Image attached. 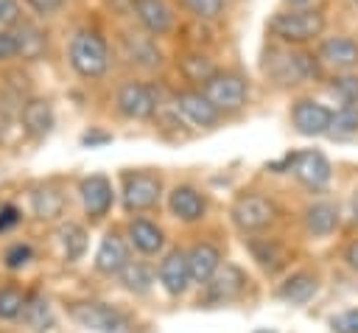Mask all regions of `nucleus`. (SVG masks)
I'll list each match as a JSON object with an SVG mask.
<instances>
[{
	"label": "nucleus",
	"mask_w": 358,
	"mask_h": 333,
	"mask_svg": "<svg viewBox=\"0 0 358 333\" xmlns=\"http://www.w3.org/2000/svg\"><path fill=\"white\" fill-rule=\"evenodd\" d=\"M316 0H282V8H313Z\"/></svg>",
	"instance_id": "obj_45"
},
{
	"label": "nucleus",
	"mask_w": 358,
	"mask_h": 333,
	"mask_svg": "<svg viewBox=\"0 0 358 333\" xmlns=\"http://www.w3.org/2000/svg\"><path fill=\"white\" fill-rule=\"evenodd\" d=\"M129 8L143 31L151 36H168L176 28V14L168 0H129Z\"/></svg>",
	"instance_id": "obj_13"
},
{
	"label": "nucleus",
	"mask_w": 358,
	"mask_h": 333,
	"mask_svg": "<svg viewBox=\"0 0 358 333\" xmlns=\"http://www.w3.org/2000/svg\"><path fill=\"white\" fill-rule=\"evenodd\" d=\"M31 8H34V14H39V17H53V14H59L70 0H25Z\"/></svg>",
	"instance_id": "obj_39"
},
{
	"label": "nucleus",
	"mask_w": 358,
	"mask_h": 333,
	"mask_svg": "<svg viewBox=\"0 0 358 333\" xmlns=\"http://www.w3.org/2000/svg\"><path fill=\"white\" fill-rule=\"evenodd\" d=\"M56 118H53V104L48 98H28L20 106V126L28 137L42 140L45 134H50Z\"/></svg>",
	"instance_id": "obj_18"
},
{
	"label": "nucleus",
	"mask_w": 358,
	"mask_h": 333,
	"mask_svg": "<svg viewBox=\"0 0 358 333\" xmlns=\"http://www.w3.org/2000/svg\"><path fill=\"white\" fill-rule=\"evenodd\" d=\"M344 263H347L352 271H358V238L347 243V249H344Z\"/></svg>",
	"instance_id": "obj_42"
},
{
	"label": "nucleus",
	"mask_w": 358,
	"mask_h": 333,
	"mask_svg": "<svg viewBox=\"0 0 358 333\" xmlns=\"http://www.w3.org/2000/svg\"><path fill=\"white\" fill-rule=\"evenodd\" d=\"M201 92L210 98V104L221 112V115H235L246 106L249 101V81L246 76H241L238 70H215L204 84Z\"/></svg>",
	"instance_id": "obj_4"
},
{
	"label": "nucleus",
	"mask_w": 358,
	"mask_h": 333,
	"mask_svg": "<svg viewBox=\"0 0 358 333\" xmlns=\"http://www.w3.org/2000/svg\"><path fill=\"white\" fill-rule=\"evenodd\" d=\"M291 165H294V154H285L280 162H268V171L282 173V171H291Z\"/></svg>",
	"instance_id": "obj_44"
},
{
	"label": "nucleus",
	"mask_w": 358,
	"mask_h": 333,
	"mask_svg": "<svg viewBox=\"0 0 358 333\" xmlns=\"http://www.w3.org/2000/svg\"><path fill=\"white\" fill-rule=\"evenodd\" d=\"M355 134H358V104H344V106L333 109L327 137L347 140V137H355Z\"/></svg>",
	"instance_id": "obj_30"
},
{
	"label": "nucleus",
	"mask_w": 358,
	"mask_h": 333,
	"mask_svg": "<svg viewBox=\"0 0 358 333\" xmlns=\"http://www.w3.org/2000/svg\"><path fill=\"white\" fill-rule=\"evenodd\" d=\"M350 3H355V6H358V0H350Z\"/></svg>",
	"instance_id": "obj_46"
},
{
	"label": "nucleus",
	"mask_w": 358,
	"mask_h": 333,
	"mask_svg": "<svg viewBox=\"0 0 358 333\" xmlns=\"http://www.w3.org/2000/svg\"><path fill=\"white\" fill-rule=\"evenodd\" d=\"M232 224L241 229V232H263L266 227L274 224L277 218V207L268 196L263 193H241L235 201H232Z\"/></svg>",
	"instance_id": "obj_6"
},
{
	"label": "nucleus",
	"mask_w": 358,
	"mask_h": 333,
	"mask_svg": "<svg viewBox=\"0 0 358 333\" xmlns=\"http://www.w3.org/2000/svg\"><path fill=\"white\" fill-rule=\"evenodd\" d=\"M168 207H171V213H173L179 221H185V224H196V221H201L204 213H207L204 196H201L196 187H190V185H176V187L168 193Z\"/></svg>",
	"instance_id": "obj_20"
},
{
	"label": "nucleus",
	"mask_w": 358,
	"mask_h": 333,
	"mask_svg": "<svg viewBox=\"0 0 358 333\" xmlns=\"http://www.w3.org/2000/svg\"><path fill=\"white\" fill-rule=\"evenodd\" d=\"M112 137L109 134H101V132H87L84 137H81V143L84 146H98V143H109Z\"/></svg>",
	"instance_id": "obj_43"
},
{
	"label": "nucleus",
	"mask_w": 358,
	"mask_h": 333,
	"mask_svg": "<svg viewBox=\"0 0 358 333\" xmlns=\"http://www.w3.org/2000/svg\"><path fill=\"white\" fill-rule=\"evenodd\" d=\"M162 182L151 171H126L123 173V207L129 213H145L157 207Z\"/></svg>",
	"instance_id": "obj_8"
},
{
	"label": "nucleus",
	"mask_w": 358,
	"mask_h": 333,
	"mask_svg": "<svg viewBox=\"0 0 358 333\" xmlns=\"http://www.w3.org/2000/svg\"><path fill=\"white\" fill-rule=\"evenodd\" d=\"M70 316L81 327L92 330V333H129V319L117 308H112L106 302H92V299L73 302L70 305Z\"/></svg>",
	"instance_id": "obj_7"
},
{
	"label": "nucleus",
	"mask_w": 358,
	"mask_h": 333,
	"mask_svg": "<svg viewBox=\"0 0 358 333\" xmlns=\"http://www.w3.org/2000/svg\"><path fill=\"white\" fill-rule=\"evenodd\" d=\"M327 28V17L322 8H280L268 17L266 31L280 45L305 48L310 42H319Z\"/></svg>",
	"instance_id": "obj_2"
},
{
	"label": "nucleus",
	"mask_w": 358,
	"mask_h": 333,
	"mask_svg": "<svg viewBox=\"0 0 358 333\" xmlns=\"http://www.w3.org/2000/svg\"><path fill=\"white\" fill-rule=\"evenodd\" d=\"M22 322L36 330V333H45L50 325H53V313H50V305L42 294H28L25 297V305H22Z\"/></svg>",
	"instance_id": "obj_29"
},
{
	"label": "nucleus",
	"mask_w": 358,
	"mask_h": 333,
	"mask_svg": "<svg viewBox=\"0 0 358 333\" xmlns=\"http://www.w3.org/2000/svg\"><path fill=\"white\" fill-rule=\"evenodd\" d=\"M176 3L185 14H190V20H201V22H215L227 11V0H176Z\"/></svg>",
	"instance_id": "obj_33"
},
{
	"label": "nucleus",
	"mask_w": 358,
	"mask_h": 333,
	"mask_svg": "<svg viewBox=\"0 0 358 333\" xmlns=\"http://www.w3.org/2000/svg\"><path fill=\"white\" fill-rule=\"evenodd\" d=\"M22 17L25 14L20 0H0V28H14Z\"/></svg>",
	"instance_id": "obj_36"
},
{
	"label": "nucleus",
	"mask_w": 358,
	"mask_h": 333,
	"mask_svg": "<svg viewBox=\"0 0 358 333\" xmlns=\"http://www.w3.org/2000/svg\"><path fill=\"white\" fill-rule=\"evenodd\" d=\"M333 109L316 98H296L291 104V126L302 137H324L330 129Z\"/></svg>",
	"instance_id": "obj_11"
},
{
	"label": "nucleus",
	"mask_w": 358,
	"mask_h": 333,
	"mask_svg": "<svg viewBox=\"0 0 358 333\" xmlns=\"http://www.w3.org/2000/svg\"><path fill=\"white\" fill-rule=\"evenodd\" d=\"M176 70H179V76H182L187 84L201 87V84L218 70V64L213 62V56H210L207 50H201V48H187V50H182V53L176 56Z\"/></svg>",
	"instance_id": "obj_21"
},
{
	"label": "nucleus",
	"mask_w": 358,
	"mask_h": 333,
	"mask_svg": "<svg viewBox=\"0 0 358 333\" xmlns=\"http://www.w3.org/2000/svg\"><path fill=\"white\" fill-rule=\"evenodd\" d=\"M173 109L196 129H215L221 123V112L210 104L201 87H185L173 92Z\"/></svg>",
	"instance_id": "obj_9"
},
{
	"label": "nucleus",
	"mask_w": 358,
	"mask_h": 333,
	"mask_svg": "<svg viewBox=\"0 0 358 333\" xmlns=\"http://www.w3.org/2000/svg\"><path fill=\"white\" fill-rule=\"evenodd\" d=\"M115 109L129 120H151L159 112V92L148 81L126 78L115 90Z\"/></svg>",
	"instance_id": "obj_5"
},
{
	"label": "nucleus",
	"mask_w": 358,
	"mask_h": 333,
	"mask_svg": "<svg viewBox=\"0 0 358 333\" xmlns=\"http://www.w3.org/2000/svg\"><path fill=\"white\" fill-rule=\"evenodd\" d=\"M330 327L336 333H358V308H350V311H341L330 319Z\"/></svg>",
	"instance_id": "obj_37"
},
{
	"label": "nucleus",
	"mask_w": 358,
	"mask_h": 333,
	"mask_svg": "<svg viewBox=\"0 0 358 333\" xmlns=\"http://www.w3.org/2000/svg\"><path fill=\"white\" fill-rule=\"evenodd\" d=\"M126 263H129V243L117 232H106L95 252V269L101 274L112 277V274H120V269Z\"/></svg>",
	"instance_id": "obj_22"
},
{
	"label": "nucleus",
	"mask_w": 358,
	"mask_h": 333,
	"mask_svg": "<svg viewBox=\"0 0 358 333\" xmlns=\"http://www.w3.org/2000/svg\"><path fill=\"white\" fill-rule=\"evenodd\" d=\"M187 263H190V277H193V283H207L215 271H218V266H221V252H218V246H213V243H196V246H190L187 249Z\"/></svg>",
	"instance_id": "obj_25"
},
{
	"label": "nucleus",
	"mask_w": 358,
	"mask_h": 333,
	"mask_svg": "<svg viewBox=\"0 0 358 333\" xmlns=\"http://www.w3.org/2000/svg\"><path fill=\"white\" fill-rule=\"evenodd\" d=\"M157 277H159V285L165 288L168 297H182L190 285V263H187V252L185 249H171L162 260H159V269H157Z\"/></svg>",
	"instance_id": "obj_15"
},
{
	"label": "nucleus",
	"mask_w": 358,
	"mask_h": 333,
	"mask_svg": "<svg viewBox=\"0 0 358 333\" xmlns=\"http://www.w3.org/2000/svg\"><path fill=\"white\" fill-rule=\"evenodd\" d=\"M302 224H305L308 235H316V238L333 235L336 227H338V207L330 204V201H313V204L305 207Z\"/></svg>",
	"instance_id": "obj_23"
},
{
	"label": "nucleus",
	"mask_w": 358,
	"mask_h": 333,
	"mask_svg": "<svg viewBox=\"0 0 358 333\" xmlns=\"http://www.w3.org/2000/svg\"><path fill=\"white\" fill-rule=\"evenodd\" d=\"M207 285V302L213 305H227L232 299H238L243 291H246V274L232 266V263H224V269L218 266V271L204 283Z\"/></svg>",
	"instance_id": "obj_16"
},
{
	"label": "nucleus",
	"mask_w": 358,
	"mask_h": 333,
	"mask_svg": "<svg viewBox=\"0 0 358 333\" xmlns=\"http://www.w3.org/2000/svg\"><path fill=\"white\" fill-rule=\"evenodd\" d=\"M20 221V210L14 207V204H6L3 210H0V232H6L8 227H14Z\"/></svg>",
	"instance_id": "obj_41"
},
{
	"label": "nucleus",
	"mask_w": 358,
	"mask_h": 333,
	"mask_svg": "<svg viewBox=\"0 0 358 333\" xmlns=\"http://www.w3.org/2000/svg\"><path fill=\"white\" fill-rule=\"evenodd\" d=\"M327 95L344 106V104H358V76L350 70V73H336L330 81H327Z\"/></svg>",
	"instance_id": "obj_32"
},
{
	"label": "nucleus",
	"mask_w": 358,
	"mask_h": 333,
	"mask_svg": "<svg viewBox=\"0 0 358 333\" xmlns=\"http://www.w3.org/2000/svg\"><path fill=\"white\" fill-rule=\"evenodd\" d=\"M249 249L255 255V260L266 269V271H277L282 263H285V252L277 241H268V238H249Z\"/></svg>",
	"instance_id": "obj_31"
},
{
	"label": "nucleus",
	"mask_w": 358,
	"mask_h": 333,
	"mask_svg": "<svg viewBox=\"0 0 358 333\" xmlns=\"http://www.w3.org/2000/svg\"><path fill=\"white\" fill-rule=\"evenodd\" d=\"M11 59H17V39L11 28H0V62H11Z\"/></svg>",
	"instance_id": "obj_40"
},
{
	"label": "nucleus",
	"mask_w": 358,
	"mask_h": 333,
	"mask_svg": "<svg viewBox=\"0 0 358 333\" xmlns=\"http://www.w3.org/2000/svg\"><path fill=\"white\" fill-rule=\"evenodd\" d=\"M316 56H319L322 67H327L333 73H350L358 67V39H352L347 34L322 36L316 45Z\"/></svg>",
	"instance_id": "obj_12"
},
{
	"label": "nucleus",
	"mask_w": 358,
	"mask_h": 333,
	"mask_svg": "<svg viewBox=\"0 0 358 333\" xmlns=\"http://www.w3.org/2000/svg\"><path fill=\"white\" fill-rule=\"evenodd\" d=\"M22 305H25V294L20 288L14 285L0 288V319H20Z\"/></svg>",
	"instance_id": "obj_35"
},
{
	"label": "nucleus",
	"mask_w": 358,
	"mask_h": 333,
	"mask_svg": "<svg viewBox=\"0 0 358 333\" xmlns=\"http://www.w3.org/2000/svg\"><path fill=\"white\" fill-rule=\"evenodd\" d=\"M14 39H17V59L22 62H39L48 53V34L28 17H22L14 28H11Z\"/></svg>",
	"instance_id": "obj_19"
},
{
	"label": "nucleus",
	"mask_w": 358,
	"mask_h": 333,
	"mask_svg": "<svg viewBox=\"0 0 358 333\" xmlns=\"http://www.w3.org/2000/svg\"><path fill=\"white\" fill-rule=\"evenodd\" d=\"M316 288H319V277L313 271H296V274H291L277 288V297L285 299V302H291V305H305L308 299H313Z\"/></svg>",
	"instance_id": "obj_26"
},
{
	"label": "nucleus",
	"mask_w": 358,
	"mask_h": 333,
	"mask_svg": "<svg viewBox=\"0 0 358 333\" xmlns=\"http://www.w3.org/2000/svg\"><path fill=\"white\" fill-rule=\"evenodd\" d=\"M59 238H62V249H64V257L67 260H78L87 252V232H84V227L67 221L59 229Z\"/></svg>",
	"instance_id": "obj_34"
},
{
	"label": "nucleus",
	"mask_w": 358,
	"mask_h": 333,
	"mask_svg": "<svg viewBox=\"0 0 358 333\" xmlns=\"http://www.w3.org/2000/svg\"><path fill=\"white\" fill-rule=\"evenodd\" d=\"M78 193H81V204H84V213L90 218H103L115 201V193H112V182L103 176V173H92V176H84L81 185H78Z\"/></svg>",
	"instance_id": "obj_17"
},
{
	"label": "nucleus",
	"mask_w": 358,
	"mask_h": 333,
	"mask_svg": "<svg viewBox=\"0 0 358 333\" xmlns=\"http://www.w3.org/2000/svg\"><path fill=\"white\" fill-rule=\"evenodd\" d=\"M227 3H229V0H227ZM235 3H238V0H235Z\"/></svg>",
	"instance_id": "obj_47"
},
{
	"label": "nucleus",
	"mask_w": 358,
	"mask_h": 333,
	"mask_svg": "<svg viewBox=\"0 0 358 333\" xmlns=\"http://www.w3.org/2000/svg\"><path fill=\"white\" fill-rule=\"evenodd\" d=\"M126 232H129V243L140 255H157L162 249V243H165L162 229L154 221H148V218H131Z\"/></svg>",
	"instance_id": "obj_24"
},
{
	"label": "nucleus",
	"mask_w": 358,
	"mask_h": 333,
	"mask_svg": "<svg viewBox=\"0 0 358 333\" xmlns=\"http://www.w3.org/2000/svg\"><path fill=\"white\" fill-rule=\"evenodd\" d=\"M117 277H120L123 288L131 291V294H148L151 285H154V271H151V266L143 263V260H129V263L120 269Z\"/></svg>",
	"instance_id": "obj_28"
},
{
	"label": "nucleus",
	"mask_w": 358,
	"mask_h": 333,
	"mask_svg": "<svg viewBox=\"0 0 358 333\" xmlns=\"http://www.w3.org/2000/svg\"><path fill=\"white\" fill-rule=\"evenodd\" d=\"M120 50L126 56V62L137 70H159L162 67V50L157 45V36H151L148 31H120Z\"/></svg>",
	"instance_id": "obj_10"
},
{
	"label": "nucleus",
	"mask_w": 358,
	"mask_h": 333,
	"mask_svg": "<svg viewBox=\"0 0 358 333\" xmlns=\"http://www.w3.org/2000/svg\"><path fill=\"white\" fill-rule=\"evenodd\" d=\"M67 62L81 78H103L112 62L106 39L95 28H76L67 42Z\"/></svg>",
	"instance_id": "obj_3"
},
{
	"label": "nucleus",
	"mask_w": 358,
	"mask_h": 333,
	"mask_svg": "<svg viewBox=\"0 0 358 333\" xmlns=\"http://www.w3.org/2000/svg\"><path fill=\"white\" fill-rule=\"evenodd\" d=\"M294 176L299 185H305L308 190H322L327 187L330 176H333V168H330V160L322 154V151H296L294 154V165H291Z\"/></svg>",
	"instance_id": "obj_14"
},
{
	"label": "nucleus",
	"mask_w": 358,
	"mask_h": 333,
	"mask_svg": "<svg viewBox=\"0 0 358 333\" xmlns=\"http://www.w3.org/2000/svg\"><path fill=\"white\" fill-rule=\"evenodd\" d=\"M263 73L280 87H296V84L319 81L324 67L313 50L277 42L268 48V53L263 59Z\"/></svg>",
	"instance_id": "obj_1"
},
{
	"label": "nucleus",
	"mask_w": 358,
	"mask_h": 333,
	"mask_svg": "<svg viewBox=\"0 0 358 333\" xmlns=\"http://www.w3.org/2000/svg\"><path fill=\"white\" fill-rule=\"evenodd\" d=\"M3 260H6L8 269H20V266H25L31 260V246L28 243H11L6 249V255H3Z\"/></svg>",
	"instance_id": "obj_38"
},
{
	"label": "nucleus",
	"mask_w": 358,
	"mask_h": 333,
	"mask_svg": "<svg viewBox=\"0 0 358 333\" xmlns=\"http://www.w3.org/2000/svg\"><path fill=\"white\" fill-rule=\"evenodd\" d=\"M31 207L36 213V218L42 221H53L64 213V193L56 185H39L31 193Z\"/></svg>",
	"instance_id": "obj_27"
}]
</instances>
